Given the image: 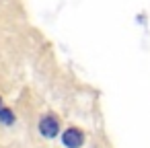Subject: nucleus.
I'll return each instance as SVG.
<instances>
[{"mask_svg": "<svg viewBox=\"0 0 150 148\" xmlns=\"http://www.w3.org/2000/svg\"><path fill=\"white\" fill-rule=\"evenodd\" d=\"M37 132L39 136L47 138V140H54V138H60L62 134V123L58 119V115L54 113H43L37 121Z\"/></svg>", "mask_w": 150, "mask_h": 148, "instance_id": "1", "label": "nucleus"}, {"mask_svg": "<svg viewBox=\"0 0 150 148\" xmlns=\"http://www.w3.org/2000/svg\"><path fill=\"white\" fill-rule=\"evenodd\" d=\"M60 142L64 148H82L86 142V134L80 127H66L60 134Z\"/></svg>", "mask_w": 150, "mask_h": 148, "instance_id": "2", "label": "nucleus"}, {"mask_svg": "<svg viewBox=\"0 0 150 148\" xmlns=\"http://www.w3.org/2000/svg\"><path fill=\"white\" fill-rule=\"evenodd\" d=\"M0 123H2L4 127H13L15 123H17V113L11 109V107H2L0 109Z\"/></svg>", "mask_w": 150, "mask_h": 148, "instance_id": "3", "label": "nucleus"}, {"mask_svg": "<svg viewBox=\"0 0 150 148\" xmlns=\"http://www.w3.org/2000/svg\"><path fill=\"white\" fill-rule=\"evenodd\" d=\"M4 107V101H2V97H0V109H2Z\"/></svg>", "mask_w": 150, "mask_h": 148, "instance_id": "4", "label": "nucleus"}]
</instances>
